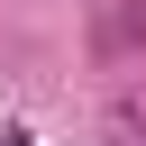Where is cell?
Here are the masks:
<instances>
[{"mask_svg": "<svg viewBox=\"0 0 146 146\" xmlns=\"http://www.w3.org/2000/svg\"><path fill=\"white\" fill-rule=\"evenodd\" d=\"M91 46H100L110 64H119V55H137V46H146V0H110V9H100V27H91Z\"/></svg>", "mask_w": 146, "mask_h": 146, "instance_id": "obj_1", "label": "cell"}, {"mask_svg": "<svg viewBox=\"0 0 146 146\" xmlns=\"http://www.w3.org/2000/svg\"><path fill=\"white\" fill-rule=\"evenodd\" d=\"M100 146H146V100L128 91V100H110V119H100Z\"/></svg>", "mask_w": 146, "mask_h": 146, "instance_id": "obj_2", "label": "cell"}, {"mask_svg": "<svg viewBox=\"0 0 146 146\" xmlns=\"http://www.w3.org/2000/svg\"><path fill=\"white\" fill-rule=\"evenodd\" d=\"M0 146H27V128H9V137H0Z\"/></svg>", "mask_w": 146, "mask_h": 146, "instance_id": "obj_3", "label": "cell"}]
</instances>
